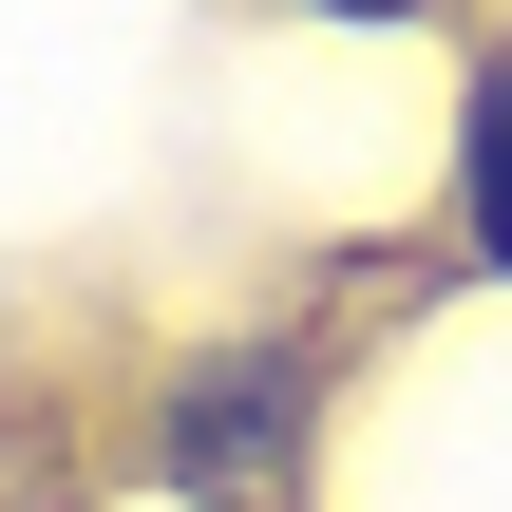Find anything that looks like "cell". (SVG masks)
<instances>
[{"mask_svg": "<svg viewBox=\"0 0 512 512\" xmlns=\"http://www.w3.org/2000/svg\"><path fill=\"white\" fill-rule=\"evenodd\" d=\"M285 437H304V361H190V399H171V475L190 494L285 475Z\"/></svg>", "mask_w": 512, "mask_h": 512, "instance_id": "obj_1", "label": "cell"}, {"mask_svg": "<svg viewBox=\"0 0 512 512\" xmlns=\"http://www.w3.org/2000/svg\"><path fill=\"white\" fill-rule=\"evenodd\" d=\"M475 247L512 266V57H475Z\"/></svg>", "mask_w": 512, "mask_h": 512, "instance_id": "obj_2", "label": "cell"}, {"mask_svg": "<svg viewBox=\"0 0 512 512\" xmlns=\"http://www.w3.org/2000/svg\"><path fill=\"white\" fill-rule=\"evenodd\" d=\"M342 19H418V0H342Z\"/></svg>", "mask_w": 512, "mask_h": 512, "instance_id": "obj_3", "label": "cell"}]
</instances>
